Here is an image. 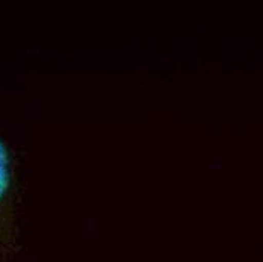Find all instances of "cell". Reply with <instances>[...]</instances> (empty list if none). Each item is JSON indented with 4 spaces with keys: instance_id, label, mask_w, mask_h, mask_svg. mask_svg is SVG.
<instances>
[{
    "instance_id": "1",
    "label": "cell",
    "mask_w": 263,
    "mask_h": 262,
    "mask_svg": "<svg viewBox=\"0 0 263 262\" xmlns=\"http://www.w3.org/2000/svg\"><path fill=\"white\" fill-rule=\"evenodd\" d=\"M11 189V161L8 150L0 141V247L5 250H12V232L11 224L5 217L8 203V196Z\"/></svg>"
}]
</instances>
